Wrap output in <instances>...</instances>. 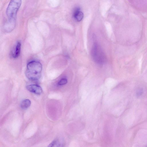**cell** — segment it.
<instances>
[{
  "label": "cell",
  "instance_id": "6da1fadb",
  "mask_svg": "<svg viewBox=\"0 0 147 147\" xmlns=\"http://www.w3.org/2000/svg\"><path fill=\"white\" fill-rule=\"evenodd\" d=\"M42 69V66L40 62L37 61H32L27 65L25 75L30 80H37L40 77Z\"/></svg>",
  "mask_w": 147,
  "mask_h": 147
},
{
  "label": "cell",
  "instance_id": "7a4b0ae2",
  "mask_svg": "<svg viewBox=\"0 0 147 147\" xmlns=\"http://www.w3.org/2000/svg\"><path fill=\"white\" fill-rule=\"evenodd\" d=\"M22 0H10L6 10L7 22L16 24V16L20 7Z\"/></svg>",
  "mask_w": 147,
  "mask_h": 147
},
{
  "label": "cell",
  "instance_id": "3957f363",
  "mask_svg": "<svg viewBox=\"0 0 147 147\" xmlns=\"http://www.w3.org/2000/svg\"><path fill=\"white\" fill-rule=\"evenodd\" d=\"M91 53L94 60L97 63L102 64L106 60V56L100 46L97 43L93 45Z\"/></svg>",
  "mask_w": 147,
  "mask_h": 147
},
{
  "label": "cell",
  "instance_id": "277c9868",
  "mask_svg": "<svg viewBox=\"0 0 147 147\" xmlns=\"http://www.w3.org/2000/svg\"><path fill=\"white\" fill-rule=\"evenodd\" d=\"M26 88L30 92L37 94H40L42 92L41 87L37 85H29L26 86Z\"/></svg>",
  "mask_w": 147,
  "mask_h": 147
},
{
  "label": "cell",
  "instance_id": "5b68a950",
  "mask_svg": "<svg viewBox=\"0 0 147 147\" xmlns=\"http://www.w3.org/2000/svg\"><path fill=\"white\" fill-rule=\"evenodd\" d=\"M21 43L18 41L11 52L12 57L14 58H17L19 55L21 50Z\"/></svg>",
  "mask_w": 147,
  "mask_h": 147
},
{
  "label": "cell",
  "instance_id": "8992f818",
  "mask_svg": "<svg viewBox=\"0 0 147 147\" xmlns=\"http://www.w3.org/2000/svg\"><path fill=\"white\" fill-rule=\"evenodd\" d=\"M64 144V141L61 138L56 139L48 146V147H62Z\"/></svg>",
  "mask_w": 147,
  "mask_h": 147
},
{
  "label": "cell",
  "instance_id": "52a82bcc",
  "mask_svg": "<svg viewBox=\"0 0 147 147\" xmlns=\"http://www.w3.org/2000/svg\"><path fill=\"white\" fill-rule=\"evenodd\" d=\"M80 8L79 7L76 8L73 13V16L74 18L78 22L81 21L84 17L83 13L80 11Z\"/></svg>",
  "mask_w": 147,
  "mask_h": 147
},
{
  "label": "cell",
  "instance_id": "ba28073f",
  "mask_svg": "<svg viewBox=\"0 0 147 147\" xmlns=\"http://www.w3.org/2000/svg\"><path fill=\"white\" fill-rule=\"evenodd\" d=\"M31 104V102L30 100L26 99L23 100L20 104L21 108L23 109H26L28 108Z\"/></svg>",
  "mask_w": 147,
  "mask_h": 147
},
{
  "label": "cell",
  "instance_id": "9c48e42d",
  "mask_svg": "<svg viewBox=\"0 0 147 147\" xmlns=\"http://www.w3.org/2000/svg\"><path fill=\"white\" fill-rule=\"evenodd\" d=\"M67 80L65 78H63L61 79L58 82V84L62 85L66 84L67 83Z\"/></svg>",
  "mask_w": 147,
  "mask_h": 147
},
{
  "label": "cell",
  "instance_id": "30bf717a",
  "mask_svg": "<svg viewBox=\"0 0 147 147\" xmlns=\"http://www.w3.org/2000/svg\"><path fill=\"white\" fill-rule=\"evenodd\" d=\"M143 93V91L142 89H140L138 90L137 92V94L138 96H141Z\"/></svg>",
  "mask_w": 147,
  "mask_h": 147
}]
</instances>
